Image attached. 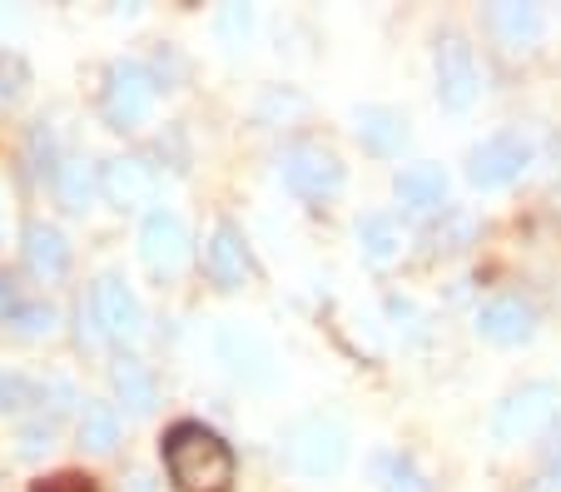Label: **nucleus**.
<instances>
[{"label":"nucleus","mask_w":561,"mask_h":492,"mask_svg":"<svg viewBox=\"0 0 561 492\" xmlns=\"http://www.w3.org/2000/svg\"><path fill=\"white\" fill-rule=\"evenodd\" d=\"M159 453H164V468H170V478L184 492H229L233 453L214 428H204V423H174L164 433V443H159Z\"/></svg>","instance_id":"nucleus-1"},{"label":"nucleus","mask_w":561,"mask_h":492,"mask_svg":"<svg viewBox=\"0 0 561 492\" xmlns=\"http://www.w3.org/2000/svg\"><path fill=\"white\" fill-rule=\"evenodd\" d=\"M561 388L557 384H522L492 408V438L497 443H522L531 433H541L557 417Z\"/></svg>","instance_id":"nucleus-2"},{"label":"nucleus","mask_w":561,"mask_h":492,"mask_svg":"<svg viewBox=\"0 0 561 492\" xmlns=\"http://www.w3.org/2000/svg\"><path fill=\"white\" fill-rule=\"evenodd\" d=\"M154 95H159V80L149 76L139 60H115L105 76V119L110 129H139L154 110Z\"/></svg>","instance_id":"nucleus-3"},{"label":"nucleus","mask_w":561,"mask_h":492,"mask_svg":"<svg viewBox=\"0 0 561 492\" xmlns=\"http://www.w3.org/2000/svg\"><path fill=\"white\" fill-rule=\"evenodd\" d=\"M531 164V145L517 135V129H502V135L482 139L472 155H467V180L477 190H502V184L522 180Z\"/></svg>","instance_id":"nucleus-4"},{"label":"nucleus","mask_w":561,"mask_h":492,"mask_svg":"<svg viewBox=\"0 0 561 492\" xmlns=\"http://www.w3.org/2000/svg\"><path fill=\"white\" fill-rule=\"evenodd\" d=\"M278 174H284V184L298 199H329L343 184V164L323 145H288L278 155Z\"/></svg>","instance_id":"nucleus-5"},{"label":"nucleus","mask_w":561,"mask_h":492,"mask_svg":"<svg viewBox=\"0 0 561 492\" xmlns=\"http://www.w3.org/2000/svg\"><path fill=\"white\" fill-rule=\"evenodd\" d=\"M343 458H348L343 428H333L323 417H308V423H298V428L288 433V462H294L298 472H308V478H333V472L343 468Z\"/></svg>","instance_id":"nucleus-6"},{"label":"nucleus","mask_w":561,"mask_h":492,"mask_svg":"<svg viewBox=\"0 0 561 492\" xmlns=\"http://www.w3.org/2000/svg\"><path fill=\"white\" fill-rule=\"evenodd\" d=\"M437 100H443L447 110H467L477 100V90H482V76H477V60H472V45L462 41V35L447 31L443 41H437Z\"/></svg>","instance_id":"nucleus-7"},{"label":"nucleus","mask_w":561,"mask_h":492,"mask_svg":"<svg viewBox=\"0 0 561 492\" xmlns=\"http://www.w3.org/2000/svg\"><path fill=\"white\" fill-rule=\"evenodd\" d=\"M139 254L154 274H180L190 264V229L174 209H149L145 215V229H139Z\"/></svg>","instance_id":"nucleus-8"},{"label":"nucleus","mask_w":561,"mask_h":492,"mask_svg":"<svg viewBox=\"0 0 561 492\" xmlns=\"http://www.w3.org/2000/svg\"><path fill=\"white\" fill-rule=\"evenodd\" d=\"M90 319H95V333H105V339H135L139 333V299L129 294V284L119 274L95 278V289H90Z\"/></svg>","instance_id":"nucleus-9"},{"label":"nucleus","mask_w":561,"mask_h":492,"mask_svg":"<svg viewBox=\"0 0 561 492\" xmlns=\"http://www.w3.org/2000/svg\"><path fill=\"white\" fill-rule=\"evenodd\" d=\"M154 190H159V180L139 155H115V160L100 164V194H105L115 209H125V215L129 209H145V204L154 199Z\"/></svg>","instance_id":"nucleus-10"},{"label":"nucleus","mask_w":561,"mask_h":492,"mask_svg":"<svg viewBox=\"0 0 561 492\" xmlns=\"http://www.w3.org/2000/svg\"><path fill=\"white\" fill-rule=\"evenodd\" d=\"M477 333L488 343H527L531 333H537V313H531V304L522 299H492L477 309Z\"/></svg>","instance_id":"nucleus-11"},{"label":"nucleus","mask_w":561,"mask_h":492,"mask_svg":"<svg viewBox=\"0 0 561 492\" xmlns=\"http://www.w3.org/2000/svg\"><path fill=\"white\" fill-rule=\"evenodd\" d=\"M204 268H209V278L219 289H244L249 284V254H244V239H239L233 225H219L209 234V244H204Z\"/></svg>","instance_id":"nucleus-12"},{"label":"nucleus","mask_w":561,"mask_h":492,"mask_svg":"<svg viewBox=\"0 0 561 492\" xmlns=\"http://www.w3.org/2000/svg\"><path fill=\"white\" fill-rule=\"evenodd\" d=\"M21 254H25V264H31V274L60 278L65 268H70V239L55 225H45V219H31V225L21 229Z\"/></svg>","instance_id":"nucleus-13"},{"label":"nucleus","mask_w":561,"mask_h":492,"mask_svg":"<svg viewBox=\"0 0 561 492\" xmlns=\"http://www.w3.org/2000/svg\"><path fill=\"white\" fill-rule=\"evenodd\" d=\"M358 139H363V150L392 160V155H403V145H408V119L388 105H363L358 110Z\"/></svg>","instance_id":"nucleus-14"},{"label":"nucleus","mask_w":561,"mask_h":492,"mask_svg":"<svg viewBox=\"0 0 561 492\" xmlns=\"http://www.w3.org/2000/svg\"><path fill=\"white\" fill-rule=\"evenodd\" d=\"M392 194H398V204L417 209V215H427V209H443L447 174L437 170V164H408V170L392 180Z\"/></svg>","instance_id":"nucleus-15"},{"label":"nucleus","mask_w":561,"mask_h":492,"mask_svg":"<svg viewBox=\"0 0 561 492\" xmlns=\"http://www.w3.org/2000/svg\"><path fill=\"white\" fill-rule=\"evenodd\" d=\"M488 25L512 45V50H527L541 35V11L537 5H522V0H497L488 11Z\"/></svg>","instance_id":"nucleus-16"},{"label":"nucleus","mask_w":561,"mask_h":492,"mask_svg":"<svg viewBox=\"0 0 561 492\" xmlns=\"http://www.w3.org/2000/svg\"><path fill=\"white\" fill-rule=\"evenodd\" d=\"M110 384H115V398L129 408V413H149L154 408V374H149L139 358H115V368H110Z\"/></svg>","instance_id":"nucleus-17"},{"label":"nucleus","mask_w":561,"mask_h":492,"mask_svg":"<svg viewBox=\"0 0 561 492\" xmlns=\"http://www.w3.org/2000/svg\"><path fill=\"white\" fill-rule=\"evenodd\" d=\"M115 443H119V413L110 403H100V398H90L80 408V448L105 458V453H115Z\"/></svg>","instance_id":"nucleus-18"},{"label":"nucleus","mask_w":561,"mask_h":492,"mask_svg":"<svg viewBox=\"0 0 561 492\" xmlns=\"http://www.w3.org/2000/svg\"><path fill=\"white\" fill-rule=\"evenodd\" d=\"M358 244L373 264H392V259L403 254V225L392 215H363L358 219Z\"/></svg>","instance_id":"nucleus-19"},{"label":"nucleus","mask_w":561,"mask_h":492,"mask_svg":"<svg viewBox=\"0 0 561 492\" xmlns=\"http://www.w3.org/2000/svg\"><path fill=\"white\" fill-rule=\"evenodd\" d=\"M95 190H100V174L85 160H65L60 174H55V194H60V204L70 215H85L90 204H95Z\"/></svg>","instance_id":"nucleus-20"},{"label":"nucleus","mask_w":561,"mask_h":492,"mask_svg":"<svg viewBox=\"0 0 561 492\" xmlns=\"http://www.w3.org/2000/svg\"><path fill=\"white\" fill-rule=\"evenodd\" d=\"M373 472H378L382 492H433V482H427L423 472H417V462L403 458V453H378Z\"/></svg>","instance_id":"nucleus-21"},{"label":"nucleus","mask_w":561,"mask_h":492,"mask_svg":"<svg viewBox=\"0 0 561 492\" xmlns=\"http://www.w3.org/2000/svg\"><path fill=\"white\" fill-rule=\"evenodd\" d=\"M55 319H60V313H55V304L31 299V304H25V309L11 319V329L21 333V339H45V333H55Z\"/></svg>","instance_id":"nucleus-22"},{"label":"nucleus","mask_w":561,"mask_h":492,"mask_svg":"<svg viewBox=\"0 0 561 492\" xmlns=\"http://www.w3.org/2000/svg\"><path fill=\"white\" fill-rule=\"evenodd\" d=\"M41 398V384L25 374H0V413H25Z\"/></svg>","instance_id":"nucleus-23"},{"label":"nucleus","mask_w":561,"mask_h":492,"mask_svg":"<svg viewBox=\"0 0 561 492\" xmlns=\"http://www.w3.org/2000/svg\"><path fill=\"white\" fill-rule=\"evenodd\" d=\"M214 25H219V41L224 45H244L249 31H254V11H249V5H224Z\"/></svg>","instance_id":"nucleus-24"},{"label":"nucleus","mask_w":561,"mask_h":492,"mask_svg":"<svg viewBox=\"0 0 561 492\" xmlns=\"http://www.w3.org/2000/svg\"><path fill=\"white\" fill-rule=\"evenodd\" d=\"M472 219H467V215H447L443 219V225H437L433 229V244L437 249H467V244H472Z\"/></svg>","instance_id":"nucleus-25"},{"label":"nucleus","mask_w":561,"mask_h":492,"mask_svg":"<svg viewBox=\"0 0 561 492\" xmlns=\"http://www.w3.org/2000/svg\"><path fill=\"white\" fill-rule=\"evenodd\" d=\"M31 160H35V174H60V155H55V135L50 129H31Z\"/></svg>","instance_id":"nucleus-26"},{"label":"nucleus","mask_w":561,"mask_h":492,"mask_svg":"<svg viewBox=\"0 0 561 492\" xmlns=\"http://www.w3.org/2000/svg\"><path fill=\"white\" fill-rule=\"evenodd\" d=\"M25 80H31V70L21 55H0V100H21Z\"/></svg>","instance_id":"nucleus-27"},{"label":"nucleus","mask_w":561,"mask_h":492,"mask_svg":"<svg viewBox=\"0 0 561 492\" xmlns=\"http://www.w3.org/2000/svg\"><path fill=\"white\" fill-rule=\"evenodd\" d=\"M25 304H31V299H25V284H21V274H11V268H5V274H0V319L11 323L15 313L25 309Z\"/></svg>","instance_id":"nucleus-28"},{"label":"nucleus","mask_w":561,"mask_h":492,"mask_svg":"<svg viewBox=\"0 0 561 492\" xmlns=\"http://www.w3.org/2000/svg\"><path fill=\"white\" fill-rule=\"evenodd\" d=\"M50 438H55L50 423H35V428H25L21 433V458H41V453H50Z\"/></svg>","instance_id":"nucleus-29"},{"label":"nucleus","mask_w":561,"mask_h":492,"mask_svg":"<svg viewBox=\"0 0 561 492\" xmlns=\"http://www.w3.org/2000/svg\"><path fill=\"white\" fill-rule=\"evenodd\" d=\"M31 492H95L90 488V478H75V472H65V478H50V482H35Z\"/></svg>","instance_id":"nucleus-30"},{"label":"nucleus","mask_w":561,"mask_h":492,"mask_svg":"<svg viewBox=\"0 0 561 492\" xmlns=\"http://www.w3.org/2000/svg\"><path fill=\"white\" fill-rule=\"evenodd\" d=\"M547 472H561V428L551 433V443H547Z\"/></svg>","instance_id":"nucleus-31"},{"label":"nucleus","mask_w":561,"mask_h":492,"mask_svg":"<svg viewBox=\"0 0 561 492\" xmlns=\"http://www.w3.org/2000/svg\"><path fill=\"white\" fill-rule=\"evenodd\" d=\"M129 482H135V488H129V492H149V478H145V472H135V478H129Z\"/></svg>","instance_id":"nucleus-32"}]
</instances>
